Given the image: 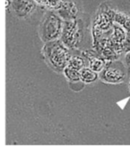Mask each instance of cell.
<instances>
[{"mask_svg": "<svg viewBox=\"0 0 130 150\" xmlns=\"http://www.w3.org/2000/svg\"><path fill=\"white\" fill-rule=\"evenodd\" d=\"M98 72L93 71L89 67H84L81 71V81L86 84L94 83L95 81L98 80Z\"/></svg>", "mask_w": 130, "mask_h": 150, "instance_id": "cell-8", "label": "cell"}, {"mask_svg": "<svg viewBox=\"0 0 130 150\" xmlns=\"http://www.w3.org/2000/svg\"><path fill=\"white\" fill-rule=\"evenodd\" d=\"M114 21L130 32V16L122 12H114Z\"/></svg>", "mask_w": 130, "mask_h": 150, "instance_id": "cell-10", "label": "cell"}, {"mask_svg": "<svg viewBox=\"0 0 130 150\" xmlns=\"http://www.w3.org/2000/svg\"><path fill=\"white\" fill-rule=\"evenodd\" d=\"M83 55L88 61L89 67L98 73L101 72L105 66L107 65V61L104 57L98 55V53L96 54L91 51H87L83 52Z\"/></svg>", "mask_w": 130, "mask_h": 150, "instance_id": "cell-6", "label": "cell"}, {"mask_svg": "<svg viewBox=\"0 0 130 150\" xmlns=\"http://www.w3.org/2000/svg\"><path fill=\"white\" fill-rule=\"evenodd\" d=\"M67 66L75 69L81 71L85 67V60L83 57L79 55H72Z\"/></svg>", "mask_w": 130, "mask_h": 150, "instance_id": "cell-12", "label": "cell"}, {"mask_svg": "<svg viewBox=\"0 0 130 150\" xmlns=\"http://www.w3.org/2000/svg\"><path fill=\"white\" fill-rule=\"evenodd\" d=\"M10 6H12L11 1L10 0H6V8H8Z\"/></svg>", "mask_w": 130, "mask_h": 150, "instance_id": "cell-15", "label": "cell"}, {"mask_svg": "<svg viewBox=\"0 0 130 150\" xmlns=\"http://www.w3.org/2000/svg\"><path fill=\"white\" fill-rule=\"evenodd\" d=\"M125 64H126L127 69L130 70V52L126 53L125 56Z\"/></svg>", "mask_w": 130, "mask_h": 150, "instance_id": "cell-14", "label": "cell"}, {"mask_svg": "<svg viewBox=\"0 0 130 150\" xmlns=\"http://www.w3.org/2000/svg\"><path fill=\"white\" fill-rule=\"evenodd\" d=\"M12 8L18 18H26L33 13L35 4L32 0H15L12 2Z\"/></svg>", "mask_w": 130, "mask_h": 150, "instance_id": "cell-5", "label": "cell"}, {"mask_svg": "<svg viewBox=\"0 0 130 150\" xmlns=\"http://www.w3.org/2000/svg\"><path fill=\"white\" fill-rule=\"evenodd\" d=\"M37 4L45 6L51 11L58 10L62 7L64 4L63 0H35Z\"/></svg>", "mask_w": 130, "mask_h": 150, "instance_id": "cell-11", "label": "cell"}, {"mask_svg": "<svg viewBox=\"0 0 130 150\" xmlns=\"http://www.w3.org/2000/svg\"><path fill=\"white\" fill-rule=\"evenodd\" d=\"M63 74L66 79L72 83H77L81 81V71L73 67L67 66L63 71Z\"/></svg>", "mask_w": 130, "mask_h": 150, "instance_id": "cell-9", "label": "cell"}, {"mask_svg": "<svg viewBox=\"0 0 130 150\" xmlns=\"http://www.w3.org/2000/svg\"><path fill=\"white\" fill-rule=\"evenodd\" d=\"M84 32L82 20L74 18L64 21L61 40L69 49L79 48L83 42Z\"/></svg>", "mask_w": 130, "mask_h": 150, "instance_id": "cell-3", "label": "cell"}, {"mask_svg": "<svg viewBox=\"0 0 130 150\" xmlns=\"http://www.w3.org/2000/svg\"><path fill=\"white\" fill-rule=\"evenodd\" d=\"M64 21L58 14L52 11L47 12L39 26V36L42 42H52L61 39Z\"/></svg>", "mask_w": 130, "mask_h": 150, "instance_id": "cell-2", "label": "cell"}, {"mask_svg": "<svg viewBox=\"0 0 130 150\" xmlns=\"http://www.w3.org/2000/svg\"><path fill=\"white\" fill-rule=\"evenodd\" d=\"M122 52L128 53L130 52V32L126 34V37L122 43Z\"/></svg>", "mask_w": 130, "mask_h": 150, "instance_id": "cell-13", "label": "cell"}, {"mask_svg": "<svg viewBox=\"0 0 130 150\" xmlns=\"http://www.w3.org/2000/svg\"><path fill=\"white\" fill-rule=\"evenodd\" d=\"M129 92H130V79H129Z\"/></svg>", "mask_w": 130, "mask_h": 150, "instance_id": "cell-16", "label": "cell"}, {"mask_svg": "<svg viewBox=\"0 0 130 150\" xmlns=\"http://www.w3.org/2000/svg\"><path fill=\"white\" fill-rule=\"evenodd\" d=\"M13 1H15V0H13Z\"/></svg>", "mask_w": 130, "mask_h": 150, "instance_id": "cell-17", "label": "cell"}, {"mask_svg": "<svg viewBox=\"0 0 130 150\" xmlns=\"http://www.w3.org/2000/svg\"><path fill=\"white\" fill-rule=\"evenodd\" d=\"M42 54L47 64L57 72H63L72 56L69 48L61 39L46 42L42 48Z\"/></svg>", "mask_w": 130, "mask_h": 150, "instance_id": "cell-1", "label": "cell"}, {"mask_svg": "<svg viewBox=\"0 0 130 150\" xmlns=\"http://www.w3.org/2000/svg\"><path fill=\"white\" fill-rule=\"evenodd\" d=\"M57 13L63 18L64 21H68L77 18L78 9L73 2H65L63 6L57 11Z\"/></svg>", "mask_w": 130, "mask_h": 150, "instance_id": "cell-7", "label": "cell"}, {"mask_svg": "<svg viewBox=\"0 0 130 150\" xmlns=\"http://www.w3.org/2000/svg\"><path fill=\"white\" fill-rule=\"evenodd\" d=\"M99 78L105 83L119 84L126 78V67L119 61L112 60L107 63V65L99 74Z\"/></svg>", "mask_w": 130, "mask_h": 150, "instance_id": "cell-4", "label": "cell"}]
</instances>
